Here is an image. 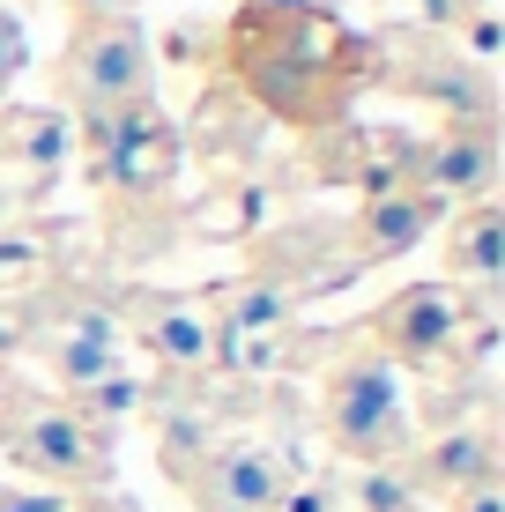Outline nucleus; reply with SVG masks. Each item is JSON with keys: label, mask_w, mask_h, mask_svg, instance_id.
<instances>
[{"label": "nucleus", "mask_w": 505, "mask_h": 512, "mask_svg": "<svg viewBox=\"0 0 505 512\" xmlns=\"http://www.w3.org/2000/svg\"><path fill=\"white\" fill-rule=\"evenodd\" d=\"M320 423H327V446L350 453L357 468H394L409 453V409H402L394 364L379 349L342 357L320 386Z\"/></svg>", "instance_id": "1"}, {"label": "nucleus", "mask_w": 505, "mask_h": 512, "mask_svg": "<svg viewBox=\"0 0 505 512\" xmlns=\"http://www.w3.org/2000/svg\"><path fill=\"white\" fill-rule=\"evenodd\" d=\"M0 453H8L15 468L45 475V483H75V490H104V483H112V431H97V423L75 416L67 401H23V394H8Z\"/></svg>", "instance_id": "2"}, {"label": "nucleus", "mask_w": 505, "mask_h": 512, "mask_svg": "<svg viewBox=\"0 0 505 512\" xmlns=\"http://www.w3.org/2000/svg\"><path fill=\"white\" fill-rule=\"evenodd\" d=\"M60 82L75 97V112H119V104H142L149 97V38L119 15L104 23H82V38L67 45Z\"/></svg>", "instance_id": "3"}, {"label": "nucleus", "mask_w": 505, "mask_h": 512, "mask_svg": "<svg viewBox=\"0 0 505 512\" xmlns=\"http://www.w3.org/2000/svg\"><path fill=\"white\" fill-rule=\"evenodd\" d=\"M461 327H468V305L454 282H409L372 312V342L387 364H439L461 342Z\"/></svg>", "instance_id": "4"}, {"label": "nucleus", "mask_w": 505, "mask_h": 512, "mask_svg": "<svg viewBox=\"0 0 505 512\" xmlns=\"http://www.w3.org/2000/svg\"><path fill=\"white\" fill-rule=\"evenodd\" d=\"M171 171H179V141H171L164 112H156V97L119 104L97 179H112L119 193H164V186H171Z\"/></svg>", "instance_id": "5"}, {"label": "nucleus", "mask_w": 505, "mask_h": 512, "mask_svg": "<svg viewBox=\"0 0 505 512\" xmlns=\"http://www.w3.org/2000/svg\"><path fill=\"white\" fill-rule=\"evenodd\" d=\"M290 490V461L275 446H253V438H231V446L208 453L194 498L208 512H275V498Z\"/></svg>", "instance_id": "6"}, {"label": "nucleus", "mask_w": 505, "mask_h": 512, "mask_svg": "<svg viewBox=\"0 0 505 512\" xmlns=\"http://www.w3.org/2000/svg\"><path fill=\"white\" fill-rule=\"evenodd\" d=\"M38 349H45L52 372L82 394V386L119 372V320L97 312V305H67V312H52V320L38 327Z\"/></svg>", "instance_id": "7"}, {"label": "nucleus", "mask_w": 505, "mask_h": 512, "mask_svg": "<svg viewBox=\"0 0 505 512\" xmlns=\"http://www.w3.org/2000/svg\"><path fill=\"white\" fill-rule=\"evenodd\" d=\"M134 334L171 372H208L216 364V312L194 305V297H142L134 305Z\"/></svg>", "instance_id": "8"}, {"label": "nucleus", "mask_w": 505, "mask_h": 512, "mask_svg": "<svg viewBox=\"0 0 505 512\" xmlns=\"http://www.w3.org/2000/svg\"><path fill=\"white\" fill-rule=\"evenodd\" d=\"M491 179H498L491 134H483V127H461V134L431 141V149L416 156V186H409V193H424L431 208H439V201H491Z\"/></svg>", "instance_id": "9"}, {"label": "nucleus", "mask_w": 505, "mask_h": 512, "mask_svg": "<svg viewBox=\"0 0 505 512\" xmlns=\"http://www.w3.org/2000/svg\"><path fill=\"white\" fill-rule=\"evenodd\" d=\"M439 223V208L424 201V193H402V186H387V193H372L364 201V216H357V245H364V260H394V253H409L416 238Z\"/></svg>", "instance_id": "10"}, {"label": "nucleus", "mask_w": 505, "mask_h": 512, "mask_svg": "<svg viewBox=\"0 0 505 512\" xmlns=\"http://www.w3.org/2000/svg\"><path fill=\"white\" fill-rule=\"evenodd\" d=\"M446 268L461 282H476V290H491L505 275V208L498 201H468V216L446 238Z\"/></svg>", "instance_id": "11"}, {"label": "nucleus", "mask_w": 505, "mask_h": 512, "mask_svg": "<svg viewBox=\"0 0 505 512\" xmlns=\"http://www.w3.org/2000/svg\"><path fill=\"white\" fill-rule=\"evenodd\" d=\"M0 156L30 171H60V156H75V127L52 104H30V112L15 104V112H0Z\"/></svg>", "instance_id": "12"}, {"label": "nucleus", "mask_w": 505, "mask_h": 512, "mask_svg": "<svg viewBox=\"0 0 505 512\" xmlns=\"http://www.w3.org/2000/svg\"><path fill=\"white\" fill-rule=\"evenodd\" d=\"M416 475L431 490H446V498H461L468 483H498V446H491V431H446Z\"/></svg>", "instance_id": "13"}, {"label": "nucleus", "mask_w": 505, "mask_h": 512, "mask_svg": "<svg viewBox=\"0 0 505 512\" xmlns=\"http://www.w3.org/2000/svg\"><path fill=\"white\" fill-rule=\"evenodd\" d=\"M290 282L275 275H253L238 282V290H223V312H216V334H283L290 327Z\"/></svg>", "instance_id": "14"}, {"label": "nucleus", "mask_w": 505, "mask_h": 512, "mask_svg": "<svg viewBox=\"0 0 505 512\" xmlns=\"http://www.w3.org/2000/svg\"><path fill=\"white\" fill-rule=\"evenodd\" d=\"M350 498H357V512H416V475L409 468H357Z\"/></svg>", "instance_id": "15"}, {"label": "nucleus", "mask_w": 505, "mask_h": 512, "mask_svg": "<svg viewBox=\"0 0 505 512\" xmlns=\"http://www.w3.org/2000/svg\"><path fill=\"white\" fill-rule=\"evenodd\" d=\"M23 60H30V30H23V15H15V8H0V97L15 90Z\"/></svg>", "instance_id": "16"}, {"label": "nucleus", "mask_w": 505, "mask_h": 512, "mask_svg": "<svg viewBox=\"0 0 505 512\" xmlns=\"http://www.w3.org/2000/svg\"><path fill=\"white\" fill-rule=\"evenodd\" d=\"M275 512H342V490L335 483H290L275 498Z\"/></svg>", "instance_id": "17"}, {"label": "nucleus", "mask_w": 505, "mask_h": 512, "mask_svg": "<svg viewBox=\"0 0 505 512\" xmlns=\"http://www.w3.org/2000/svg\"><path fill=\"white\" fill-rule=\"evenodd\" d=\"M0 512H67V498H52V490H0Z\"/></svg>", "instance_id": "18"}, {"label": "nucleus", "mask_w": 505, "mask_h": 512, "mask_svg": "<svg viewBox=\"0 0 505 512\" xmlns=\"http://www.w3.org/2000/svg\"><path fill=\"white\" fill-rule=\"evenodd\" d=\"M454 512H505V483H468L454 498Z\"/></svg>", "instance_id": "19"}, {"label": "nucleus", "mask_w": 505, "mask_h": 512, "mask_svg": "<svg viewBox=\"0 0 505 512\" xmlns=\"http://www.w3.org/2000/svg\"><path fill=\"white\" fill-rule=\"evenodd\" d=\"M75 8H82V23H104V15H119L127 0H75Z\"/></svg>", "instance_id": "20"}]
</instances>
